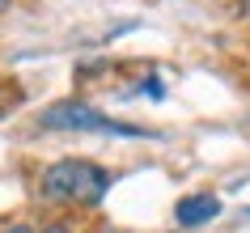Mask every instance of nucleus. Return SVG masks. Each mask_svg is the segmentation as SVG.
Masks as SVG:
<instances>
[{
	"label": "nucleus",
	"instance_id": "f257e3e1",
	"mask_svg": "<svg viewBox=\"0 0 250 233\" xmlns=\"http://www.w3.org/2000/svg\"><path fill=\"white\" fill-rule=\"evenodd\" d=\"M39 191L55 204H98L110 191V169H102L98 161H85V157H64L42 169Z\"/></svg>",
	"mask_w": 250,
	"mask_h": 233
},
{
	"label": "nucleus",
	"instance_id": "423d86ee",
	"mask_svg": "<svg viewBox=\"0 0 250 233\" xmlns=\"http://www.w3.org/2000/svg\"><path fill=\"white\" fill-rule=\"evenodd\" d=\"M4 9H9V0H0V13H4Z\"/></svg>",
	"mask_w": 250,
	"mask_h": 233
},
{
	"label": "nucleus",
	"instance_id": "39448f33",
	"mask_svg": "<svg viewBox=\"0 0 250 233\" xmlns=\"http://www.w3.org/2000/svg\"><path fill=\"white\" fill-rule=\"evenodd\" d=\"M42 233H72V229H64V225H51V229H42Z\"/></svg>",
	"mask_w": 250,
	"mask_h": 233
},
{
	"label": "nucleus",
	"instance_id": "7ed1b4c3",
	"mask_svg": "<svg viewBox=\"0 0 250 233\" xmlns=\"http://www.w3.org/2000/svg\"><path fill=\"white\" fill-rule=\"evenodd\" d=\"M216 212H221V199H216V195H187V199H178V204H174V220H178L183 229L208 225Z\"/></svg>",
	"mask_w": 250,
	"mask_h": 233
},
{
	"label": "nucleus",
	"instance_id": "f03ea898",
	"mask_svg": "<svg viewBox=\"0 0 250 233\" xmlns=\"http://www.w3.org/2000/svg\"><path fill=\"white\" fill-rule=\"evenodd\" d=\"M42 127H55V131H106V136H148L145 127H132V123H115L106 119L102 110H93L85 102H55L39 115Z\"/></svg>",
	"mask_w": 250,
	"mask_h": 233
},
{
	"label": "nucleus",
	"instance_id": "20e7f679",
	"mask_svg": "<svg viewBox=\"0 0 250 233\" xmlns=\"http://www.w3.org/2000/svg\"><path fill=\"white\" fill-rule=\"evenodd\" d=\"M4 233H34L30 225H13V229H4Z\"/></svg>",
	"mask_w": 250,
	"mask_h": 233
}]
</instances>
